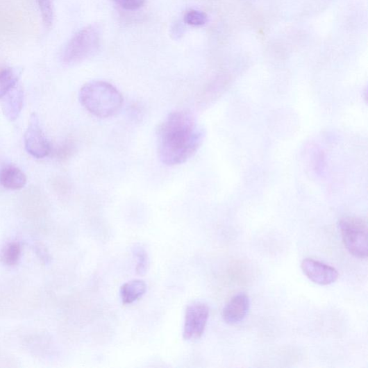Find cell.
Returning a JSON list of instances; mask_svg holds the SVG:
<instances>
[{"instance_id":"1","label":"cell","mask_w":368,"mask_h":368,"mask_svg":"<svg viewBox=\"0 0 368 368\" xmlns=\"http://www.w3.org/2000/svg\"><path fill=\"white\" fill-rule=\"evenodd\" d=\"M157 137L160 160L173 167L185 162L196 153L203 134L190 112L175 110L159 125Z\"/></svg>"},{"instance_id":"2","label":"cell","mask_w":368,"mask_h":368,"mask_svg":"<svg viewBox=\"0 0 368 368\" xmlns=\"http://www.w3.org/2000/svg\"><path fill=\"white\" fill-rule=\"evenodd\" d=\"M78 97L81 106L98 118L113 117L124 104V97L119 90L104 81L86 84L80 90Z\"/></svg>"},{"instance_id":"3","label":"cell","mask_w":368,"mask_h":368,"mask_svg":"<svg viewBox=\"0 0 368 368\" xmlns=\"http://www.w3.org/2000/svg\"><path fill=\"white\" fill-rule=\"evenodd\" d=\"M101 42L99 28L88 26L77 32L65 47L62 59L67 65L81 62L92 56L99 49Z\"/></svg>"},{"instance_id":"4","label":"cell","mask_w":368,"mask_h":368,"mask_svg":"<svg viewBox=\"0 0 368 368\" xmlns=\"http://www.w3.org/2000/svg\"><path fill=\"white\" fill-rule=\"evenodd\" d=\"M340 229L344 247L353 256L367 257V226L361 218L349 217L341 219Z\"/></svg>"},{"instance_id":"5","label":"cell","mask_w":368,"mask_h":368,"mask_svg":"<svg viewBox=\"0 0 368 368\" xmlns=\"http://www.w3.org/2000/svg\"><path fill=\"white\" fill-rule=\"evenodd\" d=\"M210 317L207 303L196 301L187 306L184 319L183 337L185 340L199 339L206 331Z\"/></svg>"},{"instance_id":"6","label":"cell","mask_w":368,"mask_h":368,"mask_svg":"<svg viewBox=\"0 0 368 368\" xmlns=\"http://www.w3.org/2000/svg\"><path fill=\"white\" fill-rule=\"evenodd\" d=\"M24 140L26 151L34 158H44L51 152L49 143L40 126L38 117L35 113L30 117Z\"/></svg>"},{"instance_id":"7","label":"cell","mask_w":368,"mask_h":368,"mask_svg":"<svg viewBox=\"0 0 368 368\" xmlns=\"http://www.w3.org/2000/svg\"><path fill=\"white\" fill-rule=\"evenodd\" d=\"M306 277L321 285H331L335 283L339 276L337 271L331 265L312 259H304L301 265Z\"/></svg>"},{"instance_id":"8","label":"cell","mask_w":368,"mask_h":368,"mask_svg":"<svg viewBox=\"0 0 368 368\" xmlns=\"http://www.w3.org/2000/svg\"><path fill=\"white\" fill-rule=\"evenodd\" d=\"M250 298L244 293L234 296L224 306L222 318L229 324H236L246 317L250 310Z\"/></svg>"},{"instance_id":"9","label":"cell","mask_w":368,"mask_h":368,"mask_svg":"<svg viewBox=\"0 0 368 368\" xmlns=\"http://www.w3.org/2000/svg\"><path fill=\"white\" fill-rule=\"evenodd\" d=\"M3 111L10 121L15 120L24 106V93L22 88L13 87L3 97Z\"/></svg>"},{"instance_id":"10","label":"cell","mask_w":368,"mask_h":368,"mask_svg":"<svg viewBox=\"0 0 368 368\" xmlns=\"http://www.w3.org/2000/svg\"><path fill=\"white\" fill-rule=\"evenodd\" d=\"M26 174L17 167L8 166L0 172V185L9 190H19L25 187Z\"/></svg>"},{"instance_id":"11","label":"cell","mask_w":368,"mask_h":368,"mask_svg":"<svg viewBox=\"0 0 368 368\" xmlns=\"http://www.w3.org/2000/svg\"><path fill=\"white\" fill-rule=\"evenodd\" d=\"M147 285L144 281L133 280L122 285L120 297L125 305L131 304L145 294Z\"/></svg>"},{"instance_id":"12","label":"cell","mask_w":368,"mask_h":368,"mask_svg":"<svg viewBox=\"0 0 368 368\" xmlns=\"http://www.w3.org/2000/svg\"><path fill=\"white\" fill-rule=\"evenodd\" d=\"M20 73L14 69H7L0 73V99L17 85Z\"/></svg>"},{"instance_id":"13","label":"cell","mask_w":368,"mask_h":368,"mask_svg":"<svg viewBox=\"0 0 368 368\" xmlns=\"http://www.w3.org/2000/svg\"><path fill=\"white\" fill-rule=\"evenodd\" d=\"M22 245L17 242L8 243L1 252L2 261L9 267L17 264L22 256Z\"/></svg>"},{"instance_id":"14","label":"cell","mask_w":368,"mask_h":368,"mask_svg":"<svg viewBox=\"0 0 368 368\" xmlns=\"http://www.w3.org/2000/svg\"><path fill=\"white\" fill-rule=\"evenodd\" d=\"M133 253L137 260L135 268L137 274L145 275L149 270L150 263L148 253L140 244H136L133 249Z\"/></svg>"},{"instance_id":"15","label":"cell","mask_w":368,"mask_h":368,"mask_svg":"<svg viewBox=\"0 0 368 368\" xmlns=\"http://www.w3.org/2000/svg\"><path fill=\"white\" fill-rule=\"evenodd\" d=\"M184 22L192 26H203L208 22V16L202 11L192 10L184 15Z\"/></svg>"},{"instance_id":"16","label":"cell","mask_w":368,"mask_h":368,"mask_svg":"<svg viewBox=\"0 0 368 368\" xmlns=\"http://www.w3.org/2000/svg\"><path fill=\"white\" fill-rule=\"evenodd\" d=\"M43 22L47 27L50 28L53 24V12L51 0H37Z\"/></svg>"},{"instance_id":"17","label":"cell","mask_w":368,"mask_h":368,"mask_svg":"<svg viewBox=\"0 0 368 368\" xmlns=\"http://www.w3.org/2000/svg\"><path fill=\"white\" fill-rule=\"evenodd\" d=\"M122 8L127 10H136L145 3V0H113Z\"/></svg>"}]
</instances>
